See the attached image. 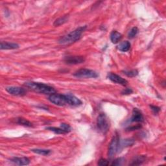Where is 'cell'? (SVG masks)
<instances>
[{"label":"cell","mask_w":166,"mask_h":166,"mask_svg":"<svg viewBox=\"0 0 166 166\" xmlns=\"http://www.w3.org/2000/svg\"><path fill=\"white\" fill-rule=\"evenodd\" d=\"M125 158H117L116 160H115L112 163V165H114V166H118V165H123V164L125 163Z\"/></svg>","instance_id":"23"},{"label":"cell","mask_w":166,"mask_h":166,"mask_svg":"<svg viewBox=\"0 0 166 166\" xmlns=\"http://www.w3.org/2000/svg\"><path fill=\"white\" fill-rule=\"evenodd\" d=\"M32 152H35V153L41 154V155H48L50 154L51 151L47 149H34L31 150Z\"/></svg>","instance_id":"20"},{"label":"cell","mask_w":166,"mask_h":166,"mask_svg":"<svg viewBox=\"0 0 166 166\" xmlns=\"http://www.w3.org/2000/svg\"><path fill=\"white\" fill-rule=\"evenodd\" d=\"M98 165L101 166H104V165H109V162L108 160H105V159H100L98 162Z\"/></svg>","instance_id":"26"},{"label":"cell","mask_w":166,"mask_h":166,"mask_svg":"<svg viewBox=\"0 0 166 166\" xmlns=\"http://www.w3.org/2000/svg\"><path fill=\"white\" fill-rule=\"evenodd\" d=\"M123 72L125 75H126L127 77H135L138 74V72L136 70H133L130 71H124Z\"/></svg>","instance_id":"22"},{"label":"cell","mask_w":166,"mask_h":166,"mask_svg":"<svg viewBox=\"0 0 166 166\" xmlns=\"http://www.w3.org/2000/svg\"><path fill=\"white\" fill-rule=\"evenodd\" d=\"M17 123L20 125H22L23 126H25V127H32L33 126V124L31 122H30L29 121L27 120L24 118H22V117H20L18 118V120H17Z\"/></svg>","instance_id":"19"},{"label":"cell","mask_w":166,"mask_h":166,"mask_svg":"<svg viewBox=\"0 0 166 166\" xmlns=\"http://www.w3.org/2000/svg\"><path fill=\"white\" fill-rule=\"evenodd\" d=\"M133 93V90L130 88H126L125 90H124L123 91H122V94L123 95H128Z\"/></svg>","instance_id":"28"},{"label":"cell","mask_w":166,"mask_h":166,"mask_svg":"<svg viewBox=\"0 0 166 166\" xmlns=\"http://www.w3.org/2000/svg\"><path fill=\"white\" fill-rule=\"evenodd\" d=\"M74 76L78 78H96L98 74L96 72L89 69H80L73 74Z\"/></svg>","instance_id":"6"},{"label":"cell","mask_w":166,"mask_h":166,"mask_svg":"<svg viewBox=\"0 0 166 166\" xmlns=\"http://www.w3.org/2000/svg\"><path fill=\"white\" fill-rule=\"evenodd\" d=\"M120 138L118 135L114 136L108 148V157L110 158H112L116 154V152L119 151L120 148Z\"/></svg>","instance_id":"5"},{"label":"cell","mask_w":166,"mask_h":166,"mask_svg":"<svg viewBox=\"0 0 166 166\" xmlns=\"http://www.w3.org/2000/svg\"><path fill=\"white\" fill-rule=\"evenodd\" d=\"M145 160V157H144V156H138V157H136L134 159L130 165H141L143 162H144Z\"/></svg>","instance_id":"18"},{"label":"cell","mask_w":166,"mask_h":166,"mask_svg":"<svg viewBox=\"0 0 166 166\" xmlns=\"http://www.w3.org/2000/svg\"><path fill=\"white\" fill-rule=\"evenodd\" d=\"M19 45L16 43H11V42H1L0 48L1 49H18Z\"/></svg>","instance_id":"13"},{"label":"cell","mask_w":166,"mask_h":166,"mask_svg":"<svg viewBox=\"0 0 166 166\" xmlns=\"http://www.w3.org/2000/svg\"><path fill=\"white\" fill-rule=\"evenodd\" d=\"M86 29V26L79 27L75 30L71 32L68 35L64 36L59 39V43L61 45L66 46L75 42L77 40H79L81 37V35L84 31V30Z\"/></svg>","instance_id":"1"},{"label":"cell","mask_w":166,"mask_h":166,"mask_svg":"<svg viewBox=\"0 0 166 166\" xmlns=\"http://www.w3.org/2000/svg\"><path fill=\"white\" fill-rule=\"evenodd\" d=\"M121 34L116 30H114L110 34V40L113 43H117L121 38Z\"/></svg>","instance_id":"14"},{"label":"cell","mask_w":166,"mask_h":166,"mask_svg":"<svg viewBox=\"0 0 166 166\" xmlns=\"http://www.w3.org/2000/svg\"><path fill=\"white\" fill-rule=\"evenodd\" d=\"M11 162L18 165H27L30 164L29 159L27 157H14L11 159Z\"/></svg>","instance_id":"12"},{"label":"cell","mask_w":166,"mask_h":166,"mask_svg":"<svg viewBox=\"0 0 166 166\" xmlns=\"http://www.w3.org/2000/svg\"><path fill=\"white\" fill-rule=\"evenodd\" d=\"M138 33V29L136 27H134V28H132L131 30H130V32L128 33V36L129 38H133L134 37L136 36Z\"/></svg>","instance_id":"24"},{"label":"cell","mask_w":166,"mask_h":166,"mask_svg":"<svg viewBox=\"0 0 166 166\" xmlns=\"http://www.w3.org/2000/svg\"><path fill=\"white\" fill-rule=\"evenodd\" d=\"M64 60L67 64H79L83 63L85 59L80 56H69L65 57Z\"/></svg>","instance_id":"9"},{"label":"cell","mask_w":166,"mask_h":166,"mask_svg":"<svg viewBox=\"0 0 166 166\" xmlns=\"http://www.w3.org/2000/svg\"><path fill=\"white\" fill-rule=\"evenodd\" d=\"M130 120L132 122H142L144 121V116L138 108H134Z\"/></svg>","instance_id":"11"},{"label":"cell","mask_w":166,"mask_h":166,"mask_svg":"<svg viewBox=\"0 0 166 166\" xmlns=\"http://www.w3.org/2000/svg\"><path fill=\"white\" fill-rule=\"evenodd\" d=\"M150 107L151 108V110H152V112H153L154 114H158L159 112L160 111V108H159V107H158L150 105Z\"/></svg>","instance_id":"27"},{"label":"cell","mask_w":166,"mask_h":166,"mask_svg":"<svg viewBox=\"0 0 166 166\" xmlns=\"http://www.w3.org/2000/svg\"><path fill=\"white\" fill-rule=\"evenodd\" d=\"M60 128H62V129L64 131H65L66 133H70V132L71 131V129H72L70 125H67V124H66V123H62V124H61Z\"/></svg>","instance_id":"25"},{"label":"cell","mask_w":166,"mask_h":166,"mask_svg":"<svg viewBox=\"0 0 166 166\" xmlns=\"http://www.w3.org/2000/svg\"><path fill=\"white\" fill-rule=\"evenodd\" d=\"M134 144V140H133V139H126V140H124L121 142L120 141L119 149H120L121 147L124 148V147L132 146V145H133Z\"/></svg>","instance_id":"16"},{"label":"cell","mask_w":166,"mask_h":166,"mask_svg":"<svg viewBox=\"0 0 166 166\" xmlns=\"http://www.w3.org/2000/svg\"><path fill=\"white\" fill-rule=\"evenodd\" d=\"M66 97L67 99V102H68V105L78 107L82 104V101L75 96H73V95L67 94Z\"/></svg>","instance_id":"10"},{"label":"cell","mask_w":166,"mask_h":166,"mask_svg":"<svg viewBox=\"0 0 166 166\" xmlns=\"http://www.w3.org/2000/svg\"><path fill=\"white\" fill-rule=\"evenodd\" d=\"M67 20H68V16H64L62 17H60V18L57 19L55 22L53 23L54 26H59L64 24V23H66Z\"/></svg>","instance_id":"17"},{"label":"cell","mask_w":166,"mask_h":166,"mask_svg":"<svg viewBox=\"0 0 166 166\" xmlns=\"http://www.w3.org/2000/svg\"><path fill=\"white\" fill-rule=\"evenodd\" d=\"M97 128L100 132L105 134L109 129V122L108 121L107 117L104 114H100L97 117Z\"/></svg>","instance_id":"4"},{"label":"cell","mask_w":166,"mask_h":166,"mask_svg":"<svg viewBox=\"0 0 166 166\" xmlns=\"http://www.w3.org/2000/svg\"><path fill=\"white\" fill-rule=\"evenodd\" d=\"M107 77L108 79L112 81V82L116 83V84H121V85L125 86V85H127L128 83L127 80L126 79H123V78H122L120 75H117V74H115L113 73H110L108 74Z\"/></svg>","instance_id":"8"},{"label":"cell","mask_w":166,"mask_h":166,"mask_svg":"<svg viewBox=\"0 0 166 166\" xmlns=\"http://www.w3.org/2000/svg\"><path fill=\"white\" fill-rule=\"evenodd\" d=\"M25 86L28 88L36 91L37 93L43 94L51 95L56 93V90L53 87L46 84L36 83V82H28L25 83Z\"/></svg>","instance_id":"2"},{"label":"cell","mask_w":166,"mask_h":166,"mask_svg":"<svg viewBox=\"0 0 166 166\" xmlns=\"http://www.w3.org/2000/svg\"><path fill=\"white\" fill-rule=\"evenodd\" d=\"M130 43L128 41H124L120 43L118 46V49L122 52H127L130 48Z\"/></svg>","instance_id":"15"},{"label":"cell","mask_w":166,"mask_h":166,"mask_svg":"<svg viewBox=\"0 0 166 166\" xmlns=\"http://www.w3.org/2000/svg\"><path fill=\"white\" fill-rule=\"evenodd\" d=\"M49 101L51 103L56 104L57 106H66L68 105L66 95H62L59 94H53L50 95Z\"/></svg>","instance_id":"3"},{"label":"cell","mask_w":166,"mask_h":166,"mask_svg":"<svg viewBox=\"0 0 166 166\" xmlns=\"http://www.w3.org/2000/svg\"><path fill=\"white\" fill-rule=\"evenodd\" d=\"M7 91L10 94L16 96H23L26 94V90L21 87L9 86L6 88Z\"/></svg>","instance_id":"7"},{"label":"cell","mask_w":166,"mask_h":166,"mask_svg":"<svg viewBox=\"0 0 166 166\" xmlns=\"http://www.w3.org/2000/svg\"><path fill=\"white\" fill-rule=\"evenodd\" d=\"M141 126L140 125H136V127L134 126V127H129L127 128V130H136V129H138V128H140Z\"/></svg>","instance_id":"29"},{"label":"cell","mask_w":166,"mask_h":166,"mask_svg":"<svg viewBox=\"0 0 166 166\" xmlns=\"http://www.w3.org/2000/svg\"><path fill=\"white\" fill-rule=\"evenodd\" d=\"M46 129L51 130V131H53L56 134H66V132L61 128H56V127H47Z\"/></svg>","instance_id":"21"}]
</instances>
